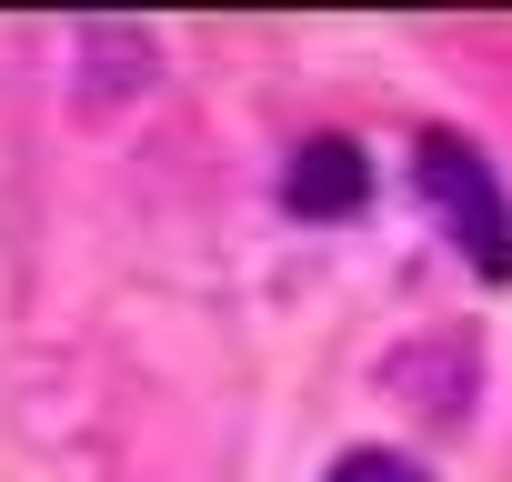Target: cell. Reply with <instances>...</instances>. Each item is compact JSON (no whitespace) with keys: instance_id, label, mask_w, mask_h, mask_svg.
<instances>
[{"instance_id":"6da1fadb","label":"cell","mask_w":512,"mask_h":482,"mask_svg":"<svg viewBox=\"0 0 512 482\" xmlns=\"http://www.w3.org/2000/svg\"><path fill=\"white\" fill-rule=\"evenodd\" d=\"M422 201L482 272H512V201H502V181H492V161L472 141H452V131L422 141Z\"/></svg>"},{"instance_id":"3957f363","label":"cell","mask_w":512,"mask_h":482,"mask_svg":"<svg viewBox=\"0 0 512 482\" xmlns=\"http://www.w3.org/2000/svg\"><path fill=\"white\" fill-rule=\"evenodd\" d=\"M332 482H422V472H412L402 452H342V462H332Z\"/></svg>"},{"instance_id":"7a4b0ae2","label":"cell","mask_w":512,"mask_h":482,"mask_svg":"<svg viewBox=\"0 0 512 482\" xmlns=\"http://www.w3.org/2000/svg\"><path fill=\"white\" fill-rule=\"evenodd\" d=\"M362 181H372V171H362V151H352V141H302L282 191H292V211H352V201H362Z\"/></svg>"}]
</instances>
